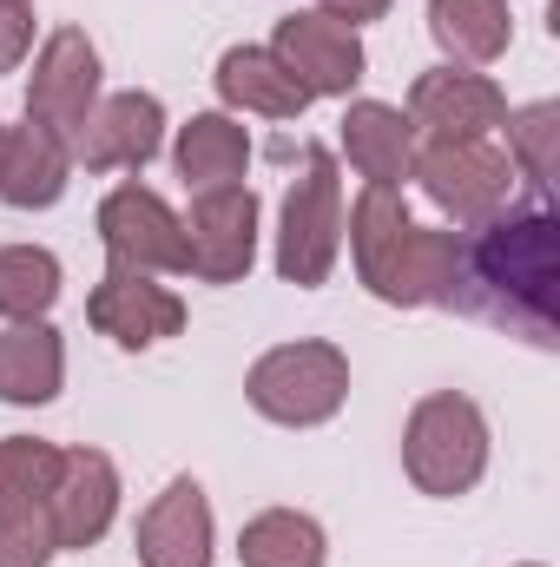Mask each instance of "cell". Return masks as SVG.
Returning <instances> with one entry per match:
<instances>
[{
  "instance_id": "cell-1",
  "label": "cell",
  "mask_w": 560,
  "mask_h": 567,
  "mask_svg": "<svg viewBox=\"0 0 560 567\" xmlns=\"http://www.w3.org/2000/svg\"><path fill=\"white\" fill-rule=\"evenodd\" d=\"M448 310L481 317L508 337H528L535 350L560 343V225L548 198L508 205L501 218L462 231L455 278H448Z\"/></svg>"
},
{
  "instance_id": "cell-2",
  "label": "cell",
  "mask_w": 560,
  "mask_h": 567,
  "mask_svg": "<svg viewBox=\"0 0 560 567\" xmlns=\"http://www.w3.org/2000/svg\"><path fill=\"white\" fill-rule=\"evenodd\" d=\"M488 449H495L488 416L462 390H428L409 410V423H403V468H409V482H416L422 495H435V502L468 495L488 475Z\"/></svg>"
},
{
  "instance_id": "cell-3",
  "label": "cell",
  "mask_w": 560,
  "mask_h": 567,
  "mask_svg": "<svg viewBox=\"0 0 560 567\" xmlns=\"http://www.w3.org/2000/svg\"><path fill=\"white\" fill-rule=\"evenodd\" d=\"M245 403L278 429H323L350 403V357L323 337H297L265 350L245 370Z\"/></svg>"
},
{
  "instance_id": "cell-4",
  "label": "cell",
  "mask_w": 560,
  "mask_h": 567,
  "mask_svg": "<svg viewBox=\"0 0 560 567\" xmlns=\"http://www.w3.org/2000/svg\"><path fill=\"white\" fill-rule=\"evenodd\" d=\"M343 258V178L330 145H303V172L290 178L278 212V278L297 290L330 284Z\"/></svg>"
},
{
  "instance_id": "cell-5",
  "label": "cell",
  "mask_w": 560,
  "mask_h": 567,
  "mask_svg": "<svg viewBox=\"0 0 560 567\" xmlns=\"http://www.w3.org/2000/svg\"><path fill=\"white\" fill-rule=\"evenodd\" d=\"M422 198L455 225L475 231L488 218H501L515 205V165L495 140H442V145H416V172Z\"/></svg>"
},
{
  "instance_id": "cell-6",
  "label": "cell",
  "mask_w": 560,
  "mask_h": 567,
  "mask_svg": "<svg viewBox=\"0 0 560 567\" xmlns=\"http://www.w3.org/2000/svg\"><path fill=\"white\" fill-rule=\"evenodd\" d=\"M265 205L251 185H205L185 212V271L198 284H245L258 265Z\"/></svg>"
},
{
  "instance_id": "cell-7",
  "label": "cell",
  "mask_w": 560,
  "mask_h": 567,
  "mask_svg": "<svg viewBox=\"0 0 560 567\" xmlns=\"http://www.w3.org/2000/svg\"><path fill=\"white\" fill-rule=\"evenodd\" d=\"M100 245L120 271H145V278H178L185 271V218L139 178L113 185L100 198Z\"/></svg>"
},
{
  "instance_id": "cell-8",
  "label": "cell",
  "mask_w": 560,
  "mask_h": 567,
  "mask_svg": "<svg viewBox=\"0 0 560 567\" xmlns=\"http://www.w3.org/2000/svg\"><path fill=\"white\" fill-rule=\"evenodd\" d=\"M271 53L283 60V73L310 93V100H350L370 73V53H363V33L330 20V13H283L278 33H271Z\"/></svg>"
},
{
  "instance_id": "cell-9",
  "label": "cell",
  "mask_w": 560,
  "mask_h": 567,
  "mask_svg": "<svg viewBox=\"0 0 560 567\" xmlns=\"http://www.w3.org/2000/svg\"><path fill=\"white\" fill-rule=\"evenodd\" d=\"M409 126H416V145H442V140H488L501 133L508 120V93L475 73V66H428L409 86Z\"/></svg>"
},
{
  "instance_id": "cell-10",
  "label": "cell",
  "mask_w": 560,
  "mask_h": 567,
  "mask_svg": "<svg viewBox=\"0 0 560 567\" xmlns=\"http://www.w3.org/2000/svg\"><path fill=\"white\" fill-rule=\"evenodd\" d=\"M66 145H73V165L86 172H139L165 152V106L158 93H139V86L100 93V106L66 133Z\"/></svg>"
},
{
  "instance_id": "cell-11",
  "label": "cell",
  "mask_w": 560,
  "mask_h": 567,
  "mask_svg": "<svg viewBox=\"0 0 560 567\" xmlns=\"http://www.w3.org/2000/svg\"><path fill=\"white\" fill-rule=\"evenodd\" d=\"M93 106H100V47L80 27H53L27 73V120L73 133Z\"/></svg>"
},
{
  "instance_id": "cell-12",
  "label": "cell",
  "mask_w": 560,
  "mask_h": 567,
  "mask_svg": "<svg viewBox=\"0 0 560 567\" xmlns=\"http://www.w3.org/2000/svg\"><path fill=\"white\" fill-rule=\"evenodd\" d=\"M120 495H126L120 462L106 449H60V475H53V495H46L60 555H86L93 542H106V528L120 515Z\"/></svg>"
},
{
  "instance_id": "cell-13",
  "label": "cell",
  "mask_w": 560,
  "mask_h": 567,
  "mask_svg": "<svg viewBox=\"0 0 560 567\" xmlns=\"http://www.w3.org/2000/svg\"><path fill=\"white\" fill-rule=\"evenodd\" d=\"M211 548H218V522H211L205 482L172 475L145 502L139 528H133V555H139V567H211Z\"/></svg>"
},
{
  "instance_id": "cell-14",
  "label": "cell",
  "mask_w": 560,
  "mask_h": 567,
  "mask_svg": "<svg viewBox=\"0 0 560 567\" xmlns=\"http://www.w3.org/2000/svg\"><path fill=\"white\" fill-rule=\"evenodd\" d=\"M86 323L100 337H113L120 350H152V343L185 330V297L172 284L145 278V271H120L113 265L106 278L93 284V297H86Z\"/></svg>"
},
{
  "instance_id": "cell-15",
  "label": "cell",
  "mask_w": 560,
  "mask_h": 567,
  "mask_svg": "<svg viewBox=\"0 0 560 567\" xmlns=\"http://www.w3.org/2000/svg\"><path fill=\"white\" fill-rule=\"evenodd\" d=\"M455 251H462V231L455 225H409L390 258L370 271V297L396 303V310H422V303H442L448 278H455Z\"/></svg>"
},
{
  "instance_id": "cell-16",
  "label": "cell",
  "mask_w": 560,
  "mask_h": 567,
  "mask_svg": "<svg viewBox=\"0 0 560 567\" xmlns=\"http://www.w3.org/2000/svg\"><path fill=\"white\" fill-rule=\"evenodd\" d=\"M336 140H343V158L356 165L363 185L403 192V178L416 172V126H409V113L390 106V100H350Z\"/></svg>"
},
{
  "instance_id": "cell-17",
  "label": "cell",
  "mask_w": 560,
  "mask_h": 567,
  "mask_svg": "<svg viewBox=\"0 0 560 567\" xmlns=\"http://www.w3.org/2000/svg\"><path fill=\"white\" fill-rule=\"evenodd\" d=\"M73 178V145L53 126H7V158H0V205L13 212H46L66 198Z\"/></svg>"
},
{
  "instance_id": "cell-18",
  "label": "cell",
  "mask_w": 560,
  "mask_h": 567,
  "mask_svg": "<svg viewBox=\"0 0 560 567\" xmlns=\"http://www.w3.org/2000/svg\"><path fill=\"white\" fill-rule=\"evenodd\" d=\"M211 80H218V100L231 113H258V120H303L310 113V93L283 73L271 47H225Z\"/></svg>"
},
{
  "instance_id": "cell-19",
  "label": "cell",
  "mask_w": 560,
  "mask_h": 567,
  "mask_svg": "<svg viewBox=\"0 0 560 567\" xmlns=\"http://www.w3.org/2000/svg\"><path fill=\"white\" fill-rule=\"evenodd\" d=\"M66 383V343L60 330L40 317V323H7L0 330V403L13 410H40L53 403Z\"/></svg>"
},
{
  "instance_id": "cell-20",
  "label": "cell",
  "mask_w": 560,
  "mask_h": 567,
  "mask_svg": "<svg viewBox=\"0 0 560 567\" xmlns=\"http://www.w3.org/2000/svg\"><path fill=\"white\" fill-rule=\"evenodd\" d=\"M172 165L191 192L205 185H245L251 165V133L238 126V113H191L172 140Z\"/></svg>"
},
{
  "instance_id": "cell-21",
  "label": "cell",
  "mask_w": 560,
  "mask_h": 567,
  "mask_svg": "<svg viewBox=\"0 0 560 567\" xmlns=\"http://www.w3.org/2000/svg\"><path fill=\"white\" fill-rule=\"evenodd\" d=\"M428 33L448 53V66H495L515 47L508 0H428Z\"/></svg>"
},
{
  "instance_id": "cell-22",
  "label": "cell",
  "mask_w": 560,
  "mask_h": 567,
  "mask_svg": "<svg viewBox=\"0 0 560 567\" xmlns=\"http://www.w3.org/2000/svg\"><path fill=\"white\" fill-rule=\"evenodd\" d=\"M238 561L245 567H323L330 561V535L303 508H265V515H251L238 528Z\"/></svg>"
},
{
  "instance_id": "cell-23",
  "label": "cell",
  "mask_w": 560,
  "mask_h": 567,
  "mask_svg": "<svg viewBox=\"0 0 560 567\" xmlns=\"http://www.w3.org/2000/svg\"><path fill=\"white\" fill-rule=\"evenodd\" d=\"M66 290V271L46 245H0V317L7 323H40Z\"/></svg>"
},
{
  "instance_id": "cell-24",
  "label": "cell",
  "mask_w": 560,
  "mask_h": 567,
  "mask_svg": "<svg viewBox=\"0 0 560 567\" xmlns=\"http://www.w3.org/2000/svg\"><path fill=\"white\" fill-rule=\"evenodd\" d=\"M508 133V165L515 178L535 185V198H548V178H554V145H560V106L554 100H535V106H515L501 120Z\"/></svg>"
},
{
  "instance_id": "cell-25",
  "label": "cell",
  "mask_w": 560,
  "mask_h": 567,
  "mask_svg": "<svg viewBox=\"0 0 560 567\" xmlns=\"http://www.w3.org/2000/svg\"><path fill=\"white\" fill-rule=\"evenodd\" d=\"M53 475H60V449L53 442H40V435H7L0 442V508L46 502Z\"/></svg>"
},
{
  "instance_id": "cell-26",
  "label": "cell",
  "mask_w": 560,
  "mask_h": 567,
  "mask_svg": "<svg viewBox=\"0 0 560 567\" xmlns=\"http://www.w3.org/2000/svg\"><path fill=\"white\" fill-rule=\"evenodd\" d=\"M53 555H60V542H53L46 502L0 508V567H53Z\"/></svg>"
},
{
  "instance_id": "cell-27",
  "label": "cell",
  "mask_w": 560,
  "mask_h": 567,
  "mask_svg": "<svg viewBox=\"0 0 560 567\" xmlns=\"http://www.w3.org/2000/svg\"><path fill=\"white\" fill-rule=\"evenodd\" d=\"M33 53V13L27 7H0V73H13Z\"/></svg>"
},
{
  "instance_id": "cell-28",
  "label": "cell",
  "mask_w": 560,
  "mask_h": 567,
  "mask_svg": "<svg viewBox=\"0 0 560 567\" xmlns=\"http://www.w3.org/2000/svg\"><path fill=\"white\" fill-rule=\"evenodd\" d=\"M396 0H317V13H330V20H343V27H370V20H383Z\"/></svg>"
},
{
  "instance_id": "cell-29",
  "label": "cell",
  "mask_w": 560,
  "mask_h": 567,
  "mask_svg": "<svg viewBox=\"0 0 560 567\" xmlns=\"http://www.w3.org/2000/svg\"><path fill=\"white\" fill-rule=\"evenodd\" d=\"M0 158H7V126H0Z\"/></svg>"
},
{
  "instance_id": "cell-30",
  "label": "cell",
  "mask_w": 560,
  "mask_h": 567,
  "mask_svg": "<svg viewBox=\"0 0 560 567\" xmlns=\"http://www.w3.org/2000/svg\"><path fill=\"white\" fill-rule=\"evenodd\" d=\"M0 7H27V0H0Z\"/></svg>"
},
{
  "instance_id": "cell-31",
  "label": "cell",
  "mask_w": 560,
  "mask_h": 567,
  "mask_svg": "<svg viewBox=\"0 0 560 567\" xmlns=\"http://www.w3.org/2000/svg\"><path fill=\"white\" fill-rule=\"evenodd\" d=\"M521 567H548V561H521Z\"/></svg>"
}]
</instances>
